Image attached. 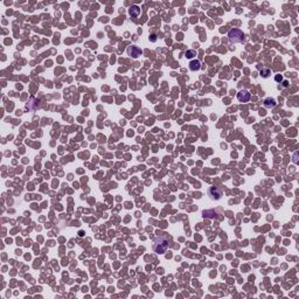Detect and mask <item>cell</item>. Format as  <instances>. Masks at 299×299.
<instances>
[{"label": "cell", "instance_id": "1", "mask_svg": "<svg viewBox=\"0 0 299 299\" xmlns=\"http://www.w3.org/2000/svg\"><path fill=\"white\" fill-rule=\"evenodd\" d=\"M168 244H169V237H167L165 234L158 236L154 240V244H153V250L155 254L158 255H164L168 249Z\"/></svg>", "mask_w": 299, "mask_h": 299}, {"label": "cell", "instance_id": "2", "mask_svg": "<svg viewBox=\"0 0 299 299\" xmlns=\"http://www.w3.org/2000/svg\"><path fill=\"white\" fill-rule=\"evenodd\" d=\"M230 43H241L244 40V33L240 28H231L228 33Z\"/></svg>", "mask_w": 299, "mask_h": 299}, {"label": "cell", "instance_id": "3", "mask_svg": "<svg viewBox=\"0 0 299 299\" xmlns=\"http://www.w3.org/2000/svg\"><path fill=\"white\" fill-rule=\"evenodd\" d=\"M208 194H209V196H210V199H213V200H219V199H221V196H222V189L220 188V187H210L209 188V190H208Z\"/></svg>", "mask_w": 299, "mask_h": 299}, {"label": "cell", "instance_id": "4", "mask_svg": "<svg viewBox=\"0 0 299 299\" xmlns=\"http://www.w3.org/2000/svg\"><path fill=\"white\" fill-rule=\"evenodd\" d=\"M251 98V95L248 90H241L240 93H237V99L241 102V103H246L249 102Z\"/></svg>", "mask_w": 299, "mask_h": 299}, {"label": "cell", "instance_id": "5", "mask_svg": "<svg viewBox=\"0 0 299 299\" xmlns=\"http://www.w3.org/2000/svg\"><path fill=\"white\" fill-rule=\"evenodd\" d=\"M128 54L130 56H132L133 58H137V57H139L143 54V50L140 48L136 47V46H131V47L128 48Z\"/></svg>", "mask_w": 299, "mask_h": 299}, {"label": "cell", "instance_id": "6", "mask_svg": "<svg viewBox=\"0 0 299 299\" xmlns=\"http://www.w3.org/2000/svg\"><path fill=\"white\" fill-rule=\"evenodd\" d=\"M129 14H130L132 18H137L140 15V8L137 6V5H133L131 6L130 9H129Z\"/></svg>", "mask_w": 299, "mask_h": 299}, {"label": "cell", "instance_id": "7", "mask_svg": "<svg viewBox=\"0 0 299 299\" xmlns=\"http://www.w3.org/2000/svg\"><path fill=\"white\" fill-rule=\"evenodd\" d=\"M264 106L265 108H268V109H272V108H275L276 106V101L273 99V98H271V97H269V98H265L264 99Z\"/></svg>", "mask_w": 299, "mask_h": 299}, {"label": "cell", "instance_id": "8", "mask_svg": "<svg viewBox=\"0 0 299 299\" xmlns=\"http://www.w3.org/2000/svg\"><path fill=\"white\" fill-rule=\"evenodd\" d=\"M189 69H190L192 71L200 70V69H201V63H200V61H198V60L192 61V62L189 63Z\"/></svg>", "mask_w": 299, "mask_h": 299}, {"label": "cell", "instance_id": "9", "mask_svg": "<svg viewBox=\"0 0 299 299\" xmlns=\"http://www.w3.org/2000/svg\"><path fill=\"white\" fill-rule=\"evenodd\" d=\"M219 214L216 213V211H214V210H205L203 211V216L205 217H210V219H214V217H216Z\"/></svg>", "mask_w": 299, "mask_h": 299}, {"label": "cell", "instance_id": "10", "mask_svg": "<svg viewBox=\"0 0 299 299\" xmlns=\"http://www.w3.org/2000/svg\"><path fill=\"white\" fill-rule=\"evenodd\" d=\"M185 56H186L187 58H193V57L196 56V52L193 50V49H189V50H187L186 53H185Z\"/></svg>", "mask_w": 299, "mask_h": 299}, {"label": "cell", "instance_id": "11", "mask_svg": "<svg viewBox=\"0 0 299 299\" xmlns=\"http://www.w3.org/2000/svg\"><path fill=\"white\" fill-rule=\"evenodd\" d=\"M270 75H271V70H270V69L264 68V69H262L261 70V76H263V77H269Z\"/></svg>", "mask_w": 299, "mask_h": 299}, {"label": "cell", "instance_id": "12", "mask_svg": "<svg viewBox=\"0 0 299 299\" xmlns=\"http://www.w3.org/2000/svg\"><path fill=\"white\" fill-rule=\"evenodd\" d=\"M150 37H151V41H153V42H154V41L157 40V39H155V35H154V34H152V35H151V36H150Z\"/></svg>", "mask_w": 299, "mask_h": 299}, {"label": "cell", "instance_id": "13", "mask_svg": "<svg viewBox=\"0 0 299 299\" xmlns=\"http://www.w3.org/2000/svg\"><path fill=\"white\" fill-rule=\"evenodd\" d=\"M281 78H283L281 76H276V81H277V82H279V81H281Z\"/></svg>", "mask_w": 299, "mask_h": 299}, {"label": "cell", "instance_id": "14", "mask_svg": "<svg viewBox=\"0 0 299 299\" xmlns=\"http://www.w3.org/2000/svg\"><path fill=\"white\" fill-rule=\"evenodd\" d=\"M283 85H284V87H287V81H285V82H284V84H283Z\"/></svg>", "mask_w": 299, "mask_h": 299}]
</instances>
